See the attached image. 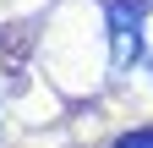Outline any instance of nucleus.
Segmentation results:
<instances>
[{"label": "nucleus", "instance_id": "1", "mask_svg": "<svg viewBox=\"0 0 153 148\" xmlns=\"http://www.w3.org/2000/svg\"><path fill=\"white\" fill-rule=\"evenodd\" d=\"M109 61L120 71L142 61V0H109Z\"/></svg>", "mask_w": 153, "mask_h": 148}, {"label": "nucleus", "instance_id": "2", "mask_svg": "<svg viewBox=\"0 0 153 148\" xmlns=\"http://www.w3.org/2000/svg\"><path fill=\"white\" fill-rule=\"evenodd\" d=\"M115 148H153V132H148V126H142V132H126Z\"/></svg>", "mask_w": 153, "mask_h": 148}]
</instances>
